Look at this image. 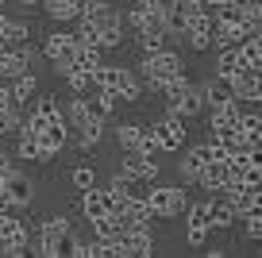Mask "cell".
Wrapping results in <instances>:
<instances>
[{
    "instance_id": "1",
    "label": "cell",
    "mask_w": 262,
    "mask_h": 258,
    "mask_svg": "<svg viewBox=\"0 0 262 258\" xmlns=\"http://www.w3.org/2000/svg\"><path fill=\"white\" fill-rule=\"evenodd\" d=\"M66 123H70V131H77V150H93V146L100 143V135H104V120H100L97 112H93V104L77 93V100L70 104V112H66Z\"/></svg>"
},
{
    "instance_id": "2",
    "label": "cell",
    "mask_w": 262,
    "mask_h": 258,
    "mask_svg": "<svg viewBox=\"0 0 262 258\" xmlns=\"http://www.w3.org/2000/svg\"><path fill=\"white\" fill-rule=\"evenodd\" d=\"M93 85L97 89H108V93H116V100H127V104H135V100L143 97V89H139V77L131 70H123V66H108V62H100L97 70H93Z\"/></svg>"
},
{
    "instance_id": "3",
    "label": "cell",
    "mask_w": 262,
    "mask_h": 258,
    "mask_svg": "<svg viewBox=\"0 0 262 258\" xmlns=\"http://www.w3.org/2000/svg\"><path fill=\"white\" fill-rule=\"evenodd\" d=\"M66 231H70V216H47L39 224V231H35V239L27 243V250H31V254H42V258H58L62 254Z\"/></svg>"
},
{
    "instance_id": "4",
    "label": "cell",
    "mask_w": 262,
    "mask_h": 258,
    "mask_svg": "<svg viewBox=\"0 0 262 258\" xmlns=\"http://www.w3.org/2000/svg\"><path fill=\"white\" fill-rule=\"evenodd\" d=\"M150 185H155V181H150ZM143 201H147V208H150V216H155V220H173V216L185 212V189H178V185H155Z\"/></svg>"
},
{
    "instance_id": "5",
    "label": "cell",
    "mask_w": 262,
    "mask_h": 258,
    "mask_svg": "<svg viewBox=\"0 0 262 258\" xmlns=\"http://www.w3.org/2000/svg\"><path fill=\"white\" fill-rule=\"evenodd\" d=\"M178 73H185L181 70V58H178V50H155V54H147L143 58V77H147V85L150 89H158L162 81H170V77H178Z\"/></svg>"
},
{
    "instance_id": "6",
    "label": "cell",
    "mask_w": 262,
    "mask_h": 258,
    "mask_svg": "<svg viewBox=\"0 0 262 258\" xmlns=\"http://www.w3.org/2000/svg\"><path fill=\"white\" fill-rule=\"evenodd\" d=\"M116 254L120 258H147V254H155L150 224H127L123 227V235L116 239Z\"/></svg>"
},
{
    "instance_id": "7",
    "label": "cell",
    "mask_w": 262,
    "mask_h": 258,
    "mask_svg": "<svg viewBox=\"0 0 262 258\" xmlns=\"http://www.w3.org/2000/svg\"><path fill=\"white\" fill-rule=\"evenodd\" d=\"M27 243H31V231L24 227V220H16L12 212H0V254L19 258L27 254Z\"/></svg>"
},
{
    "instance_id": "8",
    "label": "cell",
    "mask_w": 262,
    "mask_h": 258,
    "mask_svg": "<svg viewBox=\"0 0 262 258\" xmlns=\"http://www.w3.org/2000/svg\"><path fill=\"white\" fill-rule=\"evenodd\" d=\"M185 123H189V120L166 112L158 123H150V131H155V139H158V146H162V150H181V146H185V131H189Z\"/></svg>"
},
{
    "instance_id": "9",
    "label": "cell",
    "mask_w": 262,
    "mask_h": 258,
    "mask_svg": "<svg viewBox=\"0 0 262 258\" xmlns=\"http://www.w3.org/2000/svg\"><path fill=\"white\" fill-rule=\"evenodd\" d=\"M66 143H70V123H66V116L62 120H47L42 131H39V162H50Z\"/></svg>"
},
{
    "instance_id": "10",
    "label": "cell",
    "mask_w": 262,
    "mask_h": 258,
    "mask_svg": "<svg viewBox=\"0 0 262 258\" xmlns=\"http://www.w3.org/2000/svg\"><path fill=\"white\" fill-rule=\"evenodd\" d=\"M74 50H77L74 31H54V35H47V42H42V54L54 62V70H58V73H62L66 66L74 62Z\"/></svg>"
},
{
    "instance_id": "11",
    "label": "cell",
    "mask_w": 262,
    "mask_h": 258,
    "mask_svg": "<svg viewBox=\"0 0 262 258\" xmlns=\"http://www.w3.org/2000/svg\"><path fill=\"white\" fill-rule=\"evenodd\" d=\"M228 85H231V97H235V100L262 104V73H254V70H247V66H239V70L228 77Z\"/></svg>"
},
{
    "instance_id": "12",
    "label": "cell",
    "mask_w": 262,
    "mask_h": 258,
    "mask_svg": "<svg viewBox=\"0 0 262 258\" xmlns=\"http://www.w3.org/2000/svg\"><path fill=\"white\" fill-rule=\"evenodd\" d=\"M228 181H231V162H228V154L208 158L205 166H201V174H196V185H201V189H212V193H220Z\"/></svg>"
},
{
    "instance_id": "13",
    "label": "cell",
    "mask_w": 262,
    "mask_h": 258,
    "mask_svg": "<svg viewBox=\"0 0 262 258\" xmlns=\"http://www.w3.org/2000/svg\"><path fill=\"white\" fill-rule=\"evenodd\" d=\"M35 62V50L27 47V42H19V47H4L0 50V77H19V73H27Z\"/></svg>"
},
{
    "instance_id": "14",
    "label": "cell",
    "mask_w": 262,
    "mask_h": 258,
    "mask_svg": "<svg viewBox=\"0 0 262 258\" xmlns=\"http://www.w3.org/2000/svg\"><path fill=\"white\" fill-rule=\"evenodd\" d=\"M123 174L131 181H158V158L143 150H127L123 154Z\"/></svg>"
},
{
    "instance_id": "15",
    "label": "cell",
    "mask_w": 262,
    "mask_h": 258,
    "mask_svg": "<svg viewBox=\"0 0 262 258\" xmlns=\"http://www.w3.org/2000/svg\"><path fill=\"white\" fill-rule=\"evenodd\" d=\"M208 231H212V224H208V212H205V204H189V220H185V243H189V247H205V243H208Z\"/></svg>"
},
{
    "instance_id": "16",
    "label": "cell",
    "mask_w": 262,
    "mask_h": 258,
    "mask_svg": "<svg viewBox=\"0 0 262 258\" xmlns=\"http://www.w3.org/2000/svg\"><path fill=\"white\" fill-rule=\"evenodd\" d=\"M166 104H170L173 116H181V120H193V116L205 108V100H201V85H193V81H189L185 89H181L178 97H170Z\"/></svg>"
},
{
    "instance_id": "17",
    "label": "cell",
    "mask_w": 262,
    "mask_h": 258,
    "mask_svg": "<svg viewBox=\"0 0 262 258\" xmlns=\"http://www.w3.org/2000/svg\"><path fill=\"white\" fill-rule=\"evenodd\" d=\"M4 193H8L12 208H27V204L35 201V185L27 174H19V169H12L8 178H4Z\"/></svg>"
},
{
    "instance_id": "18",
    "label": "cell",
    "mask_w": 262,
    "mask_h": 258,
    "mask_svg": "<svg viewBox=\"0 0 262 258\" xmlns=\"http://www.w3.org/2000/svg\"><path fill=\"white\" fill-rule=\"evenodd\" d=\"M205 212H208V224H212V227H231L239 220V212L231 208V201L224 193H216L212 201H205Z\"/></svg>"
},
{
    "instance_id": "19",
    "label": "cell",
    "mask_w": 262,
    "mask_h": 258,
    "mask_svg": "<svg viewBox=\"0 0 262 258\" xmlns=\"http://www.w3.org/2000/svg\"><path fill=\"white\" fill-rule=\"evenodd\" d=\"M81 212H85V220L108 216V212H112V201H108V193H104V189L89 185V189H81Z\"/></svg>"
},
{
    "instance_id": "20",
    "label": "cell",
    "mask_w": 262,
    "mask_h": 258,
    "mask_svg": "<svg viewBox=\"0 0 262 258\" xmlns=\"http://www.w3.org/2000/svg\"><path fill=\"white\" fill-rule=\"evenodd\" d=\"M89 224H93V239L112 243V247H116V239L123 235V220L116 216V212H108V216H97V220H89Z\"/></svg>"
},
{
    "instance_id": "21",
    "label": "cell",
    "mask_w": 262,
    "mask_h": 258,
    "mask_svg": "<svg viewBox=\"0 0 262 258\" xmlns=\"http://www.w3.org/2000/svg\"><path fill=\"white\" fill-rule=\"evenodd\" d=\"M8 93H12V104H31V97L39 93V77H35L31 70L27 73H19V77H12V85H8Z\"/></svg>"
},
{
    "instance_id": "22",
    "label": "cell",
    "mask_w": 262,
    "mask_h": 258,
    "mask_svg": "<svg viewBox=\"0 0 262 258\" xmlns=\"http://www.w3.org/2000/svg\"><path fill=\"white\" fill-rule=\"evenodd\" d=\"M239 116H243V108H239V100H224V104H212V112H208V127H235Z\"/></svg>"
},
{
    "instance_id": "23",
    "label": "cell",
    "mask_w": 262,
    "mask_h": 258,
    "mask_svg": "<svg viewBox=\"0 0 262 258\" xmlns=\"http://www.w3.org/2000/svg\"><path fill=\"white\" fill-rule=\"evenodd\" d=\"M239 62H243L247 70L262 73V39L258 35H247V39L239 42Z\"/></svg>"
},
{
    "instance_id": "24",
    "label": "cell",
    "mask_w": 262,
    "mask_h": 258,
    "mask_svg": "<svg viewBox=\"0 0 262 258\" xmlns=\"http://www.w3.org/2000/svg\"><path fill=\"white\" fill-rule=\"evenodd\" d=\"M201 100H205L208 108L212 104H224V100H231V85L224 77H208L205 85H201Z\"/></svg>"
},
{
    "instance_id": "25",
    "label": "cell",
    "mask_w": 262,
    "mask_h": 258,
    "mask_svg": "<svg viewBox=\"0 0 262 258\" xmlns=\"http://www.w3.org/2000/svg\"><path fill=\"white\" fill-rule=\"evenodd\" d=\"M235 127H239V135H243V143H247V146H262V116L243 112Z\"/></svg>"
},
{
    "instance_id": "26",
    "label": "cell",
    "mask_w": 262,
    "mask_h": 258,
    "mask_svg": "<svg viewBox=\"0 0 262 258\" xmlns=\"http://www.w3.org/2000/svg\"><path fill=\"white\" fill-rule=\"evenodd\" d=\"M39 4H47V16L58 19V24L77 19V12H81V0H39Z\"/></svg>"
},
{
    "instance_id": "27",
    "label": "cell",
    "mask_w": 262,
    "mask_h": 258,
    "mask_svg": "<svg viewBox=\"0 0 262 258\" xmlns=\"http://www.w3.org/2000/svg\"><path fill=\"white\" fill-rule=\"evenodd\" d=\"M239 66H243V62H239V47H216V77L228 81Z\"/></svg>"
},
{
    "instance_id": "28",
    "label": "cell",
    "mask_w": 262,
    "mask_h": 258,
    "mask_svg": "<svg viewBox=\"0 0 262 258\" xmlns=\"http://www.w3.org/2000/svg\"><path fill=\"white\" fill-rule=\"evenodd\" d=\"M104 62V50L100 47H89V42H77V50H74V66H81V70H97V66Z\"/></svg>"
},
{
    "instance_id": "29",
    "label": "cell",
    "mask_w": 262,
    "mask_h": 258,
    "mask_svg": "<svg viewBox=\"0 0 262 258\" xmlns=\"http://www.w3.org/2000/svg\"><path fill=\"white\" fill-rule=\"evenodd\" d=\"M62 77H66V85H70L74 93L93 89V73H89V70H81V66H74V62H70V66L62 70Z\"/></svg>"
},
{
    "instance_id": "30",
    "label": "cell",
    "mask_w": 262,
    "mask_h": 258,
    "mask_svg": "<svg viewBox=\"0 0 262 258\" xmlns=\"http://www.w3.org/2000/svg\"><path fill=\"white\" fill-rule=\"evenodd\" d=\"M166 27H147V31H139V47H143V54H155V50H162L166 47Z\"/></svg>"
},
{
    "instance_id": "31",
    "label": "cell",
    "mask_w": 262,
    "mask_h": 258,
    "mask_svg": "<svg viewBox=\"0 0 262 258\" xmlns=\"http://www.w3.org/2000/svg\"><path fill=\"white\" fill-rule=\"evenodd\" d=\"M31 112L39 120H62V104L54 97H31Z\"/></svg>"
},
{
    "instance_id": "32",
    "label": "cell",
    "mask_w": 262,
    "mask_h": 258,
    "mask_svg": "<svg viewBox=\"0 0 262 258\" xmlns=\"http://www.w3.org/2000/svg\"><path fill=\"white\" fill-rule=\"evenodd\" d=\"M239 12H243V31H247V35L262 31V0H247Z\"/></svg>"
},
{
    "instance_id": "33",
    "label": "cell",
    "mask_w": 262,
    "mask_h": 258,
    "mask_svg": "<svg viewBox=\"0 0 262 258\" xmlns=\"http://www.w3.org/2000/svg\"><path fill=\"white\" fill-rule=\"evenodd\" d=\"M251 216H262V185H251L243 197V208H239V220H251Z\"/></svg>"
},
{
    "instance_id": "34",
    "label": "cell",
    "mask_w": 262,
    "mask_h": 258,
    "mask_svg": "<svg viewBox=\"0 0 262 258\" xmlns=\"http://www.w3.org/2000/svg\"><path fill=\"white\" fill-rule=\"evenodd\" d=\"M19 120H24V108H16V104L0 108V139L12 135V131H19Z\"/></svg>"
},
{
    "instance_id": "35",
    "label": "cell",
    "mask_w": 262,
    "mask_h": 258,
    "mask_svg": "<svg viewBox=\"0 0 262 258\" xmlns=\"http://www.w3.org/2000/svg\"><path fill=\"white\" fill-rule=\"evenodd\" d=\"M31 39V27L24 24V19H8V27H4V42L8 47H19V42Z\"/></svg>"
},
{
    "instance_id": "36",
    "label": "cell",
    "mask_w": 262,
    "mask_h": 258,
    "mask_svg": "<svg viewBox=\"0 0 262 258\" xmlns=\"http://www.w3.org/2000/svg\"><path fill=\"white\" fill-rule=\"evenodd\" d=\"M89 104H93V112H97L100 120H108V116L116 112V93H108V89H97V97H93Z\"/></svg>"
},
{
    "instance_id": "37",
    "label": "cell",
    "mask_w": 262,
    "mask_h": 258,
    "mask_svg": "<svg viewBox=\"0 0 262 258\" xmlns=\"http://www.w3.org/2000/svg\"><path fill=\"white\" fill-rule=\"evenodd\" d=\"M139 127H143V123H120V127H116V143H120L123 150H135V143H139Z\"/></svg>"
},
{
    "instance_id": "38",
    "label": "cell",
    "mask_w": 262,
    "mask_h": 258,
    "mask_svg": "<svg viewBox=\"0 0 262 258\" xmlns=\"http://www.w3.org/2000/svg\"><path fill=\"white\" fill-rule=\"evenodd\" d=\"M16 158H39V135H35V131H19Z\"/></svg>"
},
{
    "instance_id": "39",
    "label": "cell",
    "mask_w": 262,
    "mask_h": 258,
    "mask_svg": "<svg viewBox=\"0 0 262 258\" xmlns=\"http://www.w3.org/2000/svg\"><path fill=\"white\" fill-rule=\"evenodd\" d=\"M85 250H89V239H81V235H74V231H66V239H62V254L85 258Z\"/></svg>"
},
{
    "instance_id": "40",
    "label": "cell",
    "mask_w": 262,
    "mask_h": 258,
    "mask_svg": "<svg viewBox=\"0 0 262 258\" xmlns=\"http://www.w3.org/2000/svg\"><path fill=\"white\" fill-rule=\"evenodd\" d=\"M135 150H143V154H158V150H162L150 127H139V143H135Z\"/></svg>"
},
{
    "instance_id": "41",
    "label": "cell",
    "mask_w": 262,
    "mask_h": 258,
    "mask_svg": "<svg viewBox=\"0 0 262 258\" xmlns=\"http://www.w3.org/2000/svg\"><path fill=\"white\" fill-rule=\"evenodd\" d=\"M70 178H74V185H77V189H89V185H97V174H93V166H77L74 174H70Z\"/></svg>"
},
{
    "instance_id": "42",
    "label": "cell",
    "mask_w": 262,
    "mask_h": 258,
    "mask_svg": "<svg viewBox=\"0 0 262 258\" xmlns=\"http://www.w3.org/2000/svg\"><path fill=\"white\" fill-rule=\"evenodd\" d=\"M108 254H116V247L112 243H100V239H93L89 250H85V258H108Z\"/></svg>"
},
{
    "instance_id": "43",
    "label": "cell",
    "mask_w": 262,
    "mask_h": 258,
    "mask_svg": "<svg viewBox=\"0 0 262 258\" xmlns=\"http://www.w3.org/2000/svg\"><path fill=\"white\" fill-rule=\"evenodd\" d=\"M247 239L262 243V216H251V220H247Z\"/></svg>"
},
{
    "instance_id": "44",
    "label": "cell",
    "mask_w": 262,
    "mask_h": 258,
    "mask_svg": "<svg viewBox=\"0 0 262 258\" xmlns=\"http://www.w3.org/2000/svg\"><path fill=\"white\" fill-rule=\"evenodd\" d=\"M12 104V93H8V85H0V108H8ZM19 108V104H16Z\"/></svg>"
},
{
    "instance_id": "45",
    "label": "cell",
    "mask_w": 262,
    "mask_h": 258,
    "mask_svg": "<svg viewBox=\"0 0 262 258\" xmlns=\"http://www.w3.org/2000/svg\"><path fill=\"white\" fill-rule=\"evenodd\" d=\"M131 4H135V8H158L162 0H131Z\"/></svg>"
},
{
    "instance_id": "46",
    "label": "cell",
    "mask_w": 262,
    "mask_h": 258,
    "mask_svg": "<svg viewBox=\"0 0 262 258\" xmlns=\"http://www.w3.org/2000/svg\"><path fill=\"white\" fill-rule=\"evenodd\" d=\"M4 27H8V16H4V12H0V50L8 47V42H4Z\"/></svg>"
},
{
    "instance_id": "47",
    "label": "cell",
    "mask_w": 262,
    "mask_h": 258,
    "mask_svg": "<svg viewBox=\"0 0 262 258\" xmlns=\"http://www.w3.org/2000/svg\"><path fill=\"white\" fill-rule=\"evenodd\" d=\"M216 4H231V0H205V8H216Z\"/></svg>"
},
{
    "instance_id": "48",
    "label": "cell",
    "mask_w": 262,
    "mask_h": 258,
    "mask_svg": "<svg viewBox=\"0 0 262 258\" xmlns=\"http://www.w3.org/2000/svg\"><path fill=\"white\" fill-rule=\"evenodd\" d=\"M19 4H39V0H19Z\"/></svg>"
},
{
    "instance_id": "49",
    "label": "cell",
    "mask_w": 262,
    "mask_h": 258,
    "mask_svg": "<svg viewBox=\"0 0 262 258\" xmlns=\"http://www.w3.org/2000/svg\"><path fill=\"white\" fill-rule=\"evenodd\" d=\"M0 4H4V0H0Z\"/></svg>"
}]
</instances>
